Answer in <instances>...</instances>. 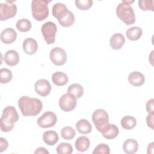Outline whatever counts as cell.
Segmentation results:
<instances>
[{
  "instance_id": "6da1fadb",
  "label": "cell",
  "mask_w": 154,
  "mask_h": 154,
  "mask_svg": "<svg viewBox=\"0 0 154 154\" xmlns=\"http://www.w3.org/2000/svg\"><path fill=\"white\" fill-rule=\"evenodd\" d=\"M17 104L25 117L35 116L41 112L43 108L42 102L40 99L26 96L20 97Z\"/></svg>"
},
{
  "instance_id": "7a4b0ae2",
  "label": "cell",
  "mask_w": 154,
  "mask_h": 154,
  "mask_svg": "<svg viewBox=\"0 0 154 154\" xmlns=\"http://www.w3.org/2000/svg\"><path fill=\"white\" fill-rule=\"evenodd\" d=\"M19 118V114L15 107L13 106L5 107L0 120L1 130L4 132L11 131L14 127V123L18 121Z\"/></svg>"
},
{
  "instance_id": "3957f363",
  "label": "cell",
  "mask_w": 154,
  "mask_h": 154,
  "mask_svg": "<svg viewBox=\"0 0 154 154\" xmlns=\"http://www.w3.org/2000/svg\"><path fill=\"white\" fill-rule=\"evenodd\" d=\"M134 2V1L123 0L116 7L117 17L127 25H132L135 22V15L131 5Z\"/></svg>"
},
{
  "instance_id": "277c9868",
  "label": "cell",
  "mask_w": 154,
  "mask_h": 154,
  "mask_svg": "<svg viewBox=\"0 0 154 154\" xmlns=\"http://www.w3.org/2000/svg\"><path fill=\"white\" fill-rule=\"evenodd\" d=\"M51 1L46 0H33L31 2L32 17L37 21H42L48 17L49 8L48 4Z\"/></svg>"
},
{
  "instance_id": "5b68a950",
  "label": "cell",
  "mask_w": 154,
  "mask_h": 154,
  "mask_svg": "<svg viewBox=\"0 0 154 154\" xmlns=\"http://www.w3.org/2000/svg\"><path fill=\"white\" fill-rule=\"evenodd\" d=\"M92 121L98 131H101L109 123V115L108 112L101 108L94 111L92 115Z\"/></svg>"
},
{
  "instance_id": "8992f818",
  "label": "cell",
  "mask_w": 154,
  "mask_h": 154,
  "mask_svg": "<svg viewBox=\"0 0 154 154\" xmlns=\"http://www.w3.org/2000/svg\"><path fill=\"white\" fill-rule=\"evenodd\" d=\"M41 31L47 44L51 45L55 42L57 28L54 22L51 21L45 22L42 26Z\"/></svg>"
},
{
  "instance_id": "52a82bcc",
  "label": "cell",
  "mask_w": 154,
  "mask_h": 154,
  "mask_svg": "<svg viewBox=\"0 0 154 154\" xmlns=\"http://www.w3.org/2000/svg\"><path fill=\"white\" fill-rule=\"evenodd\" d=\"M17 13V7L14 1H7L0 4V20H6L15 16Z\"/></svg>"
},
{
  "instance_id": "ba28073f",
  "label": "cell",
  "mask_w": 154,
  "mask_h": 154,
  "mask_svg": "<svg viewBox=\"0 0 154 154\" xmlns=\"http://www.w3.org/2000/svg\"><path fill=\"white\" fill-rule=\"evenodd\" d=\"M50 59L53 64L56 66L64 65L67 60L66 51L60 47H55L50 52Z\"/></svg>"
},
{
  "instance_id": "9c48e42d",
  "label": "cell",
  "mask_w": 154,
  "mask_h": 154,
  "mask_svg": "<svg viewBox=\"0 0 154 154\" xmlns=\"http://www.w3.org/2000/svg\"><path fill=\"white\" fill-rule=\"evenodd\" d=\"M76 105V98L70 93H66L61 96L59 100L60 108L65 112H70L74 109Z\"/></svg>"
},
{
  "instance_id": "30bf717a",
  "label": "cell",
  "mask_w": 154,
  "mask_h": 154,
  "mask_svg": "<svg viewBox=\"0 0 154 154\" xmlns=\"http://www.w3.org/2000/svg\"><path fill=\"white\" fill-rule=\"evenodd\" d=\"M57 121L56 114L52 111H46L40 117L37 123L42 128H48L54 126Z\"/></svg>"
},
{
  "instance_id": "8fae6325",
  "label": "cell",
  "mask_w": 154,
  "mask_h": 154,
  "mask_svg": "<svg viewBox=\"0 0 154 154\" xmlns=\"http://www.w3.org/2000/svg\"><path fill=\"white\" fill-rule=\"evenodd\" d=\"M34 89L38 95L42 97H46L49 94L51 91V85L48 80L40 79L35 82Z\"/></svg>"
},
{
  "instance_id": "7c38bea8",
  "label": "cell",
  "mask_w": 154,
  "mask_h": 154,
  "mask_svg": "<svg viewBox=\"0 0 154 154\" xmlns=\"http://www.w3.org/2000/svg\"><path fill=\"white\" fill-rule=\"evenodd\" d=\"M69 10L64 4L58 2L55 3L53 7L52 10V15L54 17H55L58 20H61L64 17H65Z\"/></svg>"
},
{
  "instance_id": "4fadbf2b",
  "label": "cell",
  "mask_w": 154,
  "mask_h": 154,
  "mask_svg": "<svg viewBox=\"0 0 154 154\" xmlns=\"http://www.w3.org/2000/svg\"><path fill=\"white\" fill-rule=\"evenodd\" d=\"M17 38V33L12 28H7L1 33V40L5 44H11Z\"/></svg>"
},
{
  "instance_id": "5bb4252c",
  "label": "cell",
  "mask_w": 154,
  "mask_h": 154,
  "mask_svg": "<svg viewBox=\"0 0 154 154\" xmlns=\"http://www.w3.org/2000/svg\"><path fill=\"white\" fill-rule=\"evenodd\" d=\"M23 50L28 55H34L37 51L38 44L37 41L31 37L26 38L23 42Z\"/></svg>"
},
{
  "instance_id": "9a60e30c",
  "label": "cell",
  "mask_w": 154,
  "mask_h": 154,
  "mask_svg": "<svg viewBox=\"0 0 154 154\" xmlns=\"http://www.w3.org/2000/svg\"><path fill=\"white\" fill-rule=\"evenodd\" d=\"M125 38L123 34L120 33L114 34L109 39V45L114 50H119L124 45Z\"/></svg>"
},
{
  "instance_id": "2e32d148",
  "label": "cell",
  "mask_w": 154,
  "mask_h": 154,
  "mask_svg": "<svg viewBox=\"0 0 154 154\" xmlns=\"http://www.w3.org/2000/svg\"><path fill=\"white\" fill-rule=\"evenodd\" d=\"M119 130L117 126L114 124L108 123L101 131L102 136L108 140L115 138L119 134Z\"/></svg>"
},
{
  "instance_id": "e0dca14e",
  "label": "cell",
  "mask_w": 154,
  "mask_h": 154,
  "mask_svg": "<svg viewBox=\"0 0 154 154\" xmlns=\"http://www.w3.org/2000/svg\"><path fill=\"white\" fill-rule=\"evenodd\" d=\"M4 60L8 66H14L17 65L19 61V54L14 50H8L4 54Z\"/></svg>"
},
{
  "instance_id": "ac0fdd59",
  "label": "cell",
  "mask_w": 154,
  "mask_h": 154,
  "mask_svg": "<svg viewBox=\"0 0 154 154\" xmlns=\"http://www.w3.org/2000/svg\"><path fill=\"white\" fill-rule=\"evenodd\" d=\"M128 82L133 86L140 87L144 83L145 77L141 72L134 71L129 75Z\"/></svg>"
},
{
  "instance_id": "d6986e66",
  "label": "cell",
  "mask_w": 154,
  "mask_h": 154,
  "mask_svg": "<svg viewBox=\"0 0 154 154\" xmlns=\"http://www.w3.org/2000/svg\"><path fill=\"white\" fill-rule=\"evenodd\" d=\"M138 149V142L132 138L127 139L123 144V150L125 153L133 154L136 153Z\"/></svg>"
},
{
  "instance_id": "ffe728a7",
  "label": "cell",
  "mask_w": 154,
  "mask_h": 154,
  "mask_svg": "<svg viewBox=\"0 0 154 154\" xmlns=\"http://www.w3.org/2000/svg\"><path fill=\"white\" fill-rule=\"evenodd\" d=\"M76 129L80 134H88L91 132L92 126L87 120L81 119L76 123Z\"/></svg>"
},
{
  "instance_id": "44dd1931",
  "label": "cell",
  "mask_w": 154,
  "mask_h": 154,
  "mask_svg": "<svg viewBox=\"0 0 154 154\" xmlns=\"http://www.w3.org/2000/svg\"><path fill=\"white\" fill-rule=\"evenodd\" d=\"M52 82L57 86H63L67 83L69 78L65 73L56 72L52 75Z\"/></svg>"
},
{
  "instance_id": "7402d4cb",
  "label": "cell",
  "mask_w": 154,
  "mask_h": 154,
  "mask_svg": "<svg viewBox=\"0 0 154 154\" xmlns=\"http://www.w3.org/2000/svg\"><path fill=\"white\" fill-rule=\"evenodd\" d=\"M43 141L49 146H54L58 141V134L54 131H47L43 134Z\"/></svg>"
},
{
  "instance_id": "603a6c76",
  "label": "cell",
  "mask_w": 154,
  "mask_h": 154,
  "mask_svg": "<svg viewBox=\"0 0 154 154\" xmlns=\"http://www.w3.org/2000/svg\"><path fill=\"white\" fill-rule=\"evenodd\" d=\"M90 140L85 136H81L78 137L75 143L76 150L80 152H84L87 150L90 147Z\"/></svg>"
},
{
  "instance_id": "cb8c5ba5",
  "label": "cell",
  "mask_w": 154,
  "mask_h": 154,
  "mask_svg": "<svg viewBox=\"0 0 154 154\" xmlns=\"http://www.w3.org/2000/svg\"><path fill=\"white\" fill-rule=\"evenodd\" d=\"M142 29L139 26H132L129 28L126 32V37L132 41L138 40L142 35Z\"/></svg>"
},
{
  "instance_id": "d4e9b609",
  "label": "cell",
  "mask_w": 154,
  "mask_h": 154,
  "mask_svg": "<svg viewBox=\"0 0 154 154\" xmlns=\"http://www.w3.org/2000/svg\"><path fill=\"white\" fill-rule=\"evenodd\" d=\"M120 124L123 129L126 130H131L136 126L137 120L133 116H126L122 119Z\"/></svg>"
},
{
  "instance_id": "484cf974",
  "label": "cell",
  "mask_w": 154,
  "mask_h": 154,
  "mask_svg": "<svg viewBox=\"0 0 154 154\" xmlns=\"http://www.w3.org/2000/svg\"><path fill=\"white\" fill-rule=\"evenodd\" d=\"M67 92L73 95L76 99H79L83 95L84 88L81 85L74 83L69 86Z\"/></svg>"
},
{
  "instance_id": "4316f807",
  "label": "cell",
  "mask_w": 154,
  "mask_h": 154,
  "mask_svg": "<svg viewBox=\"0 0 154 154\" xmlns=\"http://www.w3.org/2000/svg\"><path fill=\"white\" fill-rule=\"evenodd\" d=\"M17 29L22 32L29 31L31 28V22L27 19H21L17 21L16 24Z\"/></svg>"
},
{
  "instance_id": "83f0119b",
  "label": "cell",
  "mask_w": 154,
  "mask_h": 154,
  "mask_svg": "<svg viewBox=\"0 0 154 154\" xmlns=\"http://www.w3.org/2000/svg\"><path fill=\"white\" fill-rule=\"evenodd\" d=\"M75 20V16L73 13L72 11H69L67 16L61 20H58V22L61 26L67 28L71 26L74 23Z\"/></svg>"
},
{
  "instance_id": "f1b7e54d",
  "label": "cell",
  "mask_w": 154,
  "mask_h": 154,
  "mask_svg": "<svg viewBox=\"0 0 154 154\" xmlns=\"http://www.w3.org/2000/svg\"><path fill=\"white\" fill-rule=\"evenodd\" d=\"M56 151L59 154H70L73 149L72 145L68 143H61L56 149Z\"/></svg>"
},
{
  "instance_id": "f546056e",
  "label": "cell",
  "mask_w": 154,
  "mask_h": 154,
  "mask_svg": "<svg viewBox=\"0 0 154 154\" xmlns=\"http://www.w3.org/2000/svg\"><path fill=\"white\" fill-rule=\"evenodd\" d=\"M12 72L7 68H2L0 70V82L2 84H7L12 79Z\"/></svg>"
},
{
  "instance_id": "4dcf8cb0",
  "label": "cell",
  "mask_w": 154,
  "mask_h": 154,
  "mask_svg": "<svg viewBox=\"0 0 154 154\" xmlns=\"http://www.w3.org/2000/svg\"><path fill=\"white\" fill-rule=\"evenodd\" d=\"M75 130L71 126L64 127L61 131V135L64 140H70L75 137Z\"/></svg>"
},
{
  "instance_id": "1f68e13d",
  "label": "cell",
  "mask_w": 154,
  "mask_h": 154,
  "mask_svg": "<svg viewBox=\"0 0 154 154\" xmlns=\"http://www.w3.org/2000/svg\"><path fill=\"white\" fill-rule=\"evenodd\" d=\"M138 6L143 11L150 10L153 11L154 1L153 0H140L138 1Z\"/></svg>"
},
{
  "instance_id": "d6a6232c",
  "label": "cell",
  "mask_w": 154,
  "mask_h": 154,
  "mask_svg": "<svg viewBox=\"0 0 154 154\" xmlns=\"http://www.w3.org/2000/svg\"><path fill=\"white\" fill-rule=\"evenodd\" d=\"M76 7L81 10H87L93 5V1L91 0H76L75 1Z\"/></svg>"
},
{
  "instance_id": "836d02e7",
  "label": "cell",
  "mask_w": 154,
  "mask_h": 154,
  "mask_svg": "<svg viewBox=\"0 0 154 154\" xmlns=\"http://www.w3.org/2000/svg\"><path fill=\"white\" fill-rule=\"evenodd\" d=\"M109 147L105 143H101L98 144L93 151V154H109Z\"/></svg>"
},
{
  "instance_id": "e575fe53",
  "label": "cell",
  "mask_w": 154,
  "mask_h": 154,
  "mask_svg": "<svg viewBox=\"0 0 154 154\" xmlns=\"http://www.w3.org/2000/svg\"><path fill=\"white\" fill-rule=\"evenodd\" d=\"M153 99H149L146 105V111L149 114H154V104H153Z\"/></svg>"
},
{
  "instance_id": "d590c367",
  "label": "cell",
  "mask_w": 154,
  "mask_h": 154,
  "mask_svg": "<svg viewBox=\"0 0 154 154\" xmlns=\"http://www.w3.org/2000/svg\"><path fill=\"white\" fill-rule=\"evenodd\" d=\"M8 146V143L7 140L3 137L0 138V152L5 151Z\"/></svg>"
},
{
  "instance_id": "8d00e7d4",
  "label": "cell",
  "mask_w": 154,
  "mask_h": 154,
  "mask_svg": "<svg viewBox=\"0 0 154 154\" xmlns=\"http://www.w3.org/2000/svg\"><path fill=\"white\" fill-rule=\"evenodd\" d=\"M153 115L154 114H149L146 117V123L148 127L153 129Z\"/></svg>"
},
{
  "instance_id": "74e56055",
  "label": "cell",
  "mask_w": 154,
  "mask_h": 154,
  "mask_svg": "<svg viewBox=\"0 0 154 154\" xmlns=\"http://www.w3.org/2000/svg\"><path fill=\"white\" fill-rule=\"evenodd\" d=\"M34 153H42V154H43V153H45V154H49V152L48 150H47V149L45 147H38L34 152Z\"/></svg>"
},
{
  "instance_id": "f35d334b",
  "label": "cell",
  "mask_w": 154,
  "mask_h": 154,
  "mask_svg": "<svg viewBox=\"0 0 154 154\" xmlns=\"http://www.w3.org/2000/svg\"><path fill=\"white\" fill-rule=\"evenodd\" d=\"M153 142H152L151 143H150L147 148V153L148 154L149 153H153Z\"/></svg>"
}]
</instances>
